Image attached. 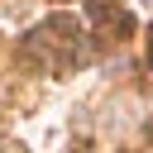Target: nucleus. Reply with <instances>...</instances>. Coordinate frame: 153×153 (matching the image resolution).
I'll return each instance as SVG.
<instances>
[{"label":"nucleus","mask_w":153,"mask_h":153,"mask_svg":"<svg viewBox=\"0 0 153 153\" xmlns=\"http://www.w3.org/2000/svg\"><path fill=\"white\" fill-rule=\"evenodd\" d=\"M148 62H153V33H148Z\"/></svg>","instance_id":"nucleus-3"},{"label":"nucleus","mask_w":153,"mask_h":153,"mask_svg":"<svg viewBox=\"0 0 153 153\" xmlns=\"http://www.w3.org/2000/svg\"><path fill=\"white\" fill-rule=\"evenodd\" d=\"M110 14V0H91V19H105Z\"/></svg>","instance_id":"nucleus-2"},{"label":"nucleus","mask_w":153,"mask_h":153,"mask_svg":"<svg viewBox=\"0 0 153 153\" xmlns=\"http://www.w3.org/2000/svg\"><path fill=\"white\" fill-rule=\"evenodd\" d=\"M48 29H53V33H76V19H72V14H53Z\"/></svg>","instance_id":"nucleus-1"}]
</instances>
